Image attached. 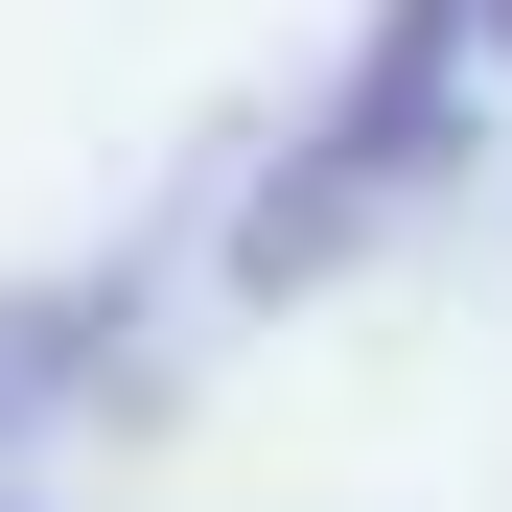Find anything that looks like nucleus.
Masks as SVG:
<instances>
[{"instance_id": "1", "label": "nucleus", "mask_w": 512, "mask_h": 512, "mask_svg": "<svg viewBox=\"0 0 512 512\" xmlns=\"http://www.w3.org/2000/svg\"><path fill=\"white\" fill-rule=\"evenodd\" d=\"M489 24H512V0H489Z\"/></svg>"}]
</instances>
